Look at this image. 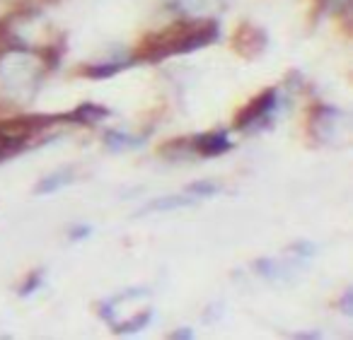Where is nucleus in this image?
Here are the masks:
<instances>
[{"label":"nucleus","instance_id":"3","mask_svg":"<svg viewBox=\"0 0 353 340\" xmlns=\"http://www.w3.org/2000/svg\"><path fill=\"white\" fill-rule=\"evenodd\" d=\"M56 123H63V114H51V116L32 114V116L3 118L0 121V162L20 155L39 133H44Z\"/></svg>","mask_w":353,"mask_h":340},{"label":"nucleus","instance_id":"7","mask_svg":"<svg viewBox=\"0 0 353 340\" xmlns=\"http://www.w3.org/2000/svg\"><path fill=\"white\" fill-rule=\"evenodd\" d=\"M133 63H136V59H112V61L88 65L83 73H85V78H90V80H109L117 73H121V70L131 68Z\"/></svg>","mask_w":353,"mask_h":340},{"label":"nucleus","instance_id":"4","mask_svg":"<svg viewBox=\"0 0 353 340\" xmlns=\"http://www.w3.org/2000/svg\"><path fill=\"white\" fill-rule=\"evenodd\" d=\"M279 104H281V94L276 87L264 89L261 94H256L235 118V128L242 133H252L259 131V128L269 126L274 121V116L279 114Z\"/></svg>","mask_w":353,"mask_h":340},{"label":"nucleus","instance_id":"14","mask_svg":"<svg viewBox=\"0 0 353 340\" xmlns=\"http://www.w3.org/2000/svg\"><path fill=\"white\" fill-rule=\"evenodd\" d=\"M44 285V273L41 270H37V273H32L30 277H27L25 282H22V287H20V295L22 297H30V295H34L39 287Z\"/></svg>","mask_w":353,"mask_h":340},{"label":"nucleus","instance_id":"19","mask_svg":"<svg viewBox=\"0 0 353 340\" xmlns=\"http://www.w3.org/2000/svg\"><path fill=\"white\" fill-rule=\"evenodd\" d=\"M295 338H319V333H295Z\"/></svg>","mask_w":353,"mask_h":340},{"label":"nucleus","instance_id":"2","mask_svg":"<svg viewBox=\"0 0 353 340\" xmlns=\"http://www.w3.org/2000/svg\"><path fill=\"white\" fill-rule=\"evenodd\" d=\"M0 80L17 99L32 97L44 80V61L27 54L25 46L6 51L0 59Z\"/></svg>","mask_w":353,"mask_h":340},{"label":"nucleus","instance_id":"12","mask_svg":"<svg viewBox=\"0 0 353 340\" xmlns=\"http://www.w3.org/2000/svg\"><path fill=\"white\" fill-rule=\"evenodd\" d=\"M223 6V0H176V8L187 17H211Z\"/></svg>","mask_w":353,"mask_h":340},{"label":"nucleus","instance_id":"6","mask_svg":"<svg viewBox=\"0 0 353 340\" xmlns=\"http://www.w3.org/2000/svg\"><path fill=\"white\" fill-rule=\"evenodd\" d=\"M232 150V140L228 138L225 131H213V133H201L194 136L189 140V152L196 157H221L225 152Z\"/></svg>","mask_w":353,"mask_h":340},{"label":"nucleus","instance_id":"8","mask_svg":"<svg viewBox=\"0 0 353 340\" xmlns=\"http://www.w3.org/2000/svg\"><path fill=\"white\" fill-rule=\"evenodd\" d=\"M199 203L192 193L182 191V193H172V195H162V198H155L143 208V215L145 213H167V210H176V208H189V205Z\"/></svg>","mask_w":353,"mask_h":340},{"label":"nucleus","instance_id":"18","mask_svg":"<svg viewBox=\"0 0 353 340\" xmlns=\"http://www.w3.org/2000/svg\"><path fill=\"white\" fill-rule=\"evenodd\" d=\"M343 314H351V292L343 295Z\"/></svg>","mask_w":353,"mask_h":340},{"label":"nucleus","instance_id":"15","mask_svg":"<svg viewBox=\"0 0 353 340\" xmlns=\"http://www.w3.org/2000/svg\"><path fill=\"white\" fill-rule=\"evenodd\" d=\"M348 6V0H317V8H319V12H341L343 8Z\"/></svg>","mask_w":353,"mask_h":340},{"label":"nucleus","instance_id":"16","mask_svg":"<svg viewBox=\"0 0 353 340\" xmlns=\"http://www.w3.org/2000/svg\"><path fill=\"white\" fill-rule=\"evenodd\" d=\"M92 227H73L70 229V239H83V237H90Z\"/></svg>","mask_w":353,"mask_h":340},{"label":"nucleus","instance_id":"9","mask_svg":"<svg viewBox=\"0 0 353 340\" xmlns=\"http://www.w3.org/2000/svg\"><path fill=\"white\" fill-rule=\"evenodd\" d=\"M109 116V109L99 107V104H83L75 111L63 114L65 123H85V126H94V123L104 121Z\"/></svg>","mask_w":353,"mask_h":340},{"label":"nucleus","instance_id":"17","mask_svg":"<svg viewBox=\"0 0 353 340\" xmlns=\"http://www.w3.org/2000/svg\"><path fill=\"white\" fill-rule=\"evenodd\" d=\"M172 338H179V340H189V338H194V330L192 328H184V330H174V333H172Z\"/></svg>","mask_w":353,"mask_h":340},{"label":"nucleus","instance_id":"5","mask_svg":"<svg viewBox=\"0 0 353 340\" xmlns=\"http://www.w3.org/2000/svg\"><path fill=\"white\" fill-rule=\"evenodd\" d=\"M310 128H312V136L322 142H334L339 136H343L348 128V116L343 111L334 107H317L312 111V121H310Z\"/></svg>","mask_w":353,"mask_h":340},{"label":"nucleus","instance_id":"13","mask_svg":"<svg viewBox=\"0 0 353 340\" xmlns=\"http://www.w3.org/2000/svg\"><path fill=\"white\" fill-rule=\"evenodd\" d=\"M184 191H187V193H192L196 200H201V198H213V195L221 191V186L213 184V181H196V184L187 186Z\"/></svg>","mask_w":353,"mask_h":340},{"label":"nucleus","instance_id":"10","mask_svg":"<svg viewBox=\"0 0 353 340\" xmlns=\"http://www.w3.org/2000/svg\"><path fill=\"white\" fill-rule=\"evenodd\" d=\"M75 181V174L73 169H61V171H54V174H46L39 184L34 186V193L37 195H51L56 191L65 189Z\"/></svg>","mask_w":353,"mask_h":340},{"label":"nucleus","instance_id":"1","mask_svg":"<svg viewBox=\"0 0 353 340\" xmlns=\"http://www.w3.org/2000/svg\"><path fill=\"white\" fill-rule=\"evenodd\" d=\"M221 36V25L213 17H184L174 25L165 27L157 34H150L141 44L136 61H165L170 56L192 54L196 49H206Z\"/></svg>","mask_w":353,"mask_h":340},{"label":"nucleus","instance_id":"11","mask_svg":"<svg viewBox=\"0 0 353 340\" xmlns=\"http://www.w3.org/2000/svg\"><path fill=\"white\" fill-rule=\"evenodd\" d=\"M148 136H131V133H121V131H107L104 133V145L114 152H126V150H136V147L145 145Z\"/></svg>","mask_w":353,"mask_h":340}]
</instances>
